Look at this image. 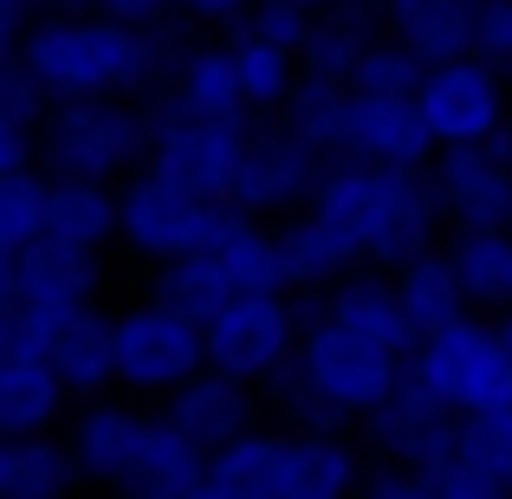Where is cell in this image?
Here are the masks:
<instances>
[{
  "label": "cell",
  "instance_id": "26",
  "mask_svg": "<svg viewBox=\"0 0 512 499\" xmlns=\"http://www.w3.org/2000/svg\"><path fill=\"white\" fill-rule=\"evenodd\" d=\"M72 396L59 389L46 357H13L0 363V441H39L65 422Z\"/></svg>",
  "mask_w": 512,
  "mask_h": 499
},
{
  "label": "cell",
  "instance_id": "29",
  "mask_svg": "<svg viewBox=\"0 0 512 499\" xmlns=\"http://www.w3.org/2000/svg\"><path fill=\"white\" fill-rule=\"evenodd\" d=\"M279 247H286V279L292 292H312V299H325L331 286H344L350 273H363L357 253L344 247L331 227H318L312 214H292V221H279Z\"/></svg>",
  "mask_w": 512,
  "mask_h": 499
},
{
  "label": "cell",
  "instance_id": "41",
  "mask_svg": "<svg viewBox=\"0 0 512 499\" xmlns=\"http://www.w3.org/2000/svg\"><path fill=\"white\" fill-rule=\"evenodd\" d=\"M46 344H52V337L20 312V299H0V363H13V357H46Z\"/></svg>",
  "mask_w": 512,
  "mask_h": 499
},
{
  "label": "cell",
  "instance_id": "14",
  "mask_svg": "<svg viewBox=\"0 0 512 499\" xmlns=\"http://www.w3.org/2000/svg\"><path fill=\"white\" fill-rule=\"evenodd\" d=\"M363 441H370L376 467H402V474H441L461 448V422L428 396L415 376H402V389L383 402V409L363 422Z\"/></svg>",
  "mask_w": 512,
  "mask_h": 499
},
{
  "label": "cell",
  "instance_id": "48",
  "mask_svg": "<svg viewBox=\"0 0 512 499\" xmlns=\"http://www.w3.org/2000/svg\"><path fill=\"white\" fill-rule=\"evenodd\" d=\"M493 331H500V344H506V357H512V312H506V318H493Z\"/></svg>",
  "mask_w": 512,
  "mask_h": 499
},
{
  "label": "cell",
  "instance_id": "19",
  "mask_svg": "<svg viewBox=\"0 0 512 499\" xmlns=\"http://www.w3.org/2000/svg\"><path fill=\"white\" fill-rule=\"evenodd\" d=\"M46 363L59 376V389L85 409V402H104L117 389V318L104 305L91 312H72L46 344Z\"/></svg>",
  "mask_w": 512,
  "mask_h": 499
},
{
  "label": "cell",
  "instance_id": "34",
  "mask_svg": "<svg viewBox=\"0 0 512 499\" xmlns=\"http://www.w3.org/2000/svg\"><path fill=\"white\" fill-rule=\"evenodd\" d=\"M156 305H169V312H182L188 325L208 331L214 318L234 305V286H227V273L208 260V253H195V260H175V266H156Z\"/></svg>",
  "mask_w": 512,
  "mask_h": 499
},
{
  "label": "cell",
  "instance_id": "38",
  "mask_svg": "<svg viewBox=\"0 0 512 499\" xmlns=\"http://www.w3.org/2000/svg\"><path fill=\"white\" fill-rule=\"evenodd\" d=\"M422 78H428V65L415 59L409 46H396V39L383 33L370 52H363L350 91H357V98H415V91H422Z\"/></svg>",
  "mask_w": 512,
  "mask_h": 499
},
{
  "label": "cell",
  "instance_id": "4",
  "mask_svg": "<svg viewBox=\"0 0 512 499\" xmlns=\"http://www.w3.org/2000/svg\"><path fill=\"white\" fill-rule=\"evenodd\" d=\"M156 111L150 104H52L39 124V175L46 182L111 188L117 175L150 169Z\"/></svg>",
  "mask_w": 512,
  "mask_h": 499
},
{
  "label": "cell",
  "instance_id": "46",
  "mask_svg": "<svg viewBox=\"0 0 512 499\" xmlns=\"http://www.w3.org/2000/svg\"><path fill=\"white\" fill-rule=\"evenodd\" d=\"M428 487H435V499H506L500 487H487L480 474H467L461 461H448L441 474H428Z\"/></svg>",
  "mask_w": 512,
  "mask_h": 499
},
{
  "label": "cell",
  "instance_id": "40",
  "mask_svg": "<svg viewBox=\"0 0 512 499\" xmlns=\"http://www.w3.org/2000/svg\"><path fill=\"white\" fill-rule=\"evenodd\" d=\"M474 59L493 65L500 78H512V0H480L474 20Z\"/></svg>",
  "mask_w": 512,
  "mask_h": 499
},
{
  "label": "cell",
  "instance_id": "9",
  "mask_svg": "<svg viewBox=\"0 0 512 499\" xmlns=\"http://www.w3.org/2000/svg\"><path fill=\"white\" fill-rule=\"evenodd\" d=\"M208 370L234 376L247 389H266L305 344V305H292V292L279 299H234L208 331Z\"/></svg>",
  "mask_w": 512,
  "mask_h": 499
},
{
  "label": "cell",
  "instance_id": "33",
  "mask_svg": "<svg viewBox=\"0 0 512 499\" xmlns=\"http://www.w3.org/2000/svg\"><path fill=\"white\" fill-rule=\"evenodd\" d=\"M52 104L39 98V85L13 65L0 72V175H26L39 169V124Z\"/></svg>",
  "mask_w": 512,
  "mask_h": 499
},
{
  "label": "cell",
  "instance_id": "49",
  "mask_svg": "<svg viewBox=\"0 0 512 499\" xmlns=\"http://www.w3.org/2000/svg\"><path fill=\"white\" fill-rule=\"evenodd\" d=\"M0 299H13V260H0Z\"/></svg>",
  "mask_w": 512,
  "mask_h": 499
},
{
  "label": "cell",
  "instance_id": "24",
  "mask_svg": "<svg viewBox=\"0 0 512 499\" xmlns=\"http://www.w3.org/2000/svg\"><path fill=\"white\" fill-rule=\"evenodd\" d=\"M370 467L350 435H286V487L279 499H357Z\"/></svg>",
  "mask_w": 512,
  "mask_h": 499
},
{
  "label": "cell",
  "instance_id": "11",
  "mask_svg": "<svg viewBox=\"0 0 512 499\" xmlns=\"http://www.w3.org/2000/svg\"><path fill=\"white\" fill-rule=\"evenodd\" d=\"M428 188L454 234H512V130L474 150H441L428 163Z\"/></svg>",
  "mask_w": 512,
  "mask_h": 499
},
{
  "label": "cell",
  "instance_id": "30",
  "mask_svg": "<svg viewBox=\"0 0 512 499\" xmlns=\"http://www.w3.org/2000/svg\"><path fill=\"white\" fill-rule=\"evenodd\" d=\"M201 480L221 499H279V487H286V435L260 428V435L234 441V448H221L208 461Z\"/></svg>",
  "mask_w": 512,
  "mask_h": 499
},
{
  "label": "cell",
  "instance_id": "42",
  "mask_svg": "<svg viewBox=\"0 0 512 499\" xmlns=\"http://www.w3.org/2000/svg\"><path fill=\"white\" fill-rule=\"evenodd\" d=\"M33 20H39V0H0V72H13V65H20Z\"/></svg>",
  "mask_w": 512,
  "mask_h": 499
},
{
  "label": "cell",
  "instance_id": "28",
  "mask_svg": "<svg viewBox=\"0 0 512 499\" xmlns=\"http://www.w3.org/2000/svg\"><path fill=\"white\" fill-rule=\"evenodd\" d=\"M78 480L85 474L72 461V441H0V499H72Z\"/></svg>",
  "mask_w": 512,
  "mask_h": 499
},
{
  "label": "cell",
  "instance_id": "6",
  "mask_svg": "<svg viewBox=\"0 0 512 499\" xmlns=\"http://www.w3.org/2000/svg\"><path fill=\"white\" fill-rule=\"evenodd\" d=\"M292 363H299V376L312 383V396L325 402L344 428L370 422V415L402 389V376H409V363H396L389 350H370V344H357L350 331L325 325L312 305H305V344H299Z\"/></svg>",
  "mask_w": 512,
  "mask_h": 499
},
{
  "label": "cell",
  "instance_id": "44",
  "mask_svg": "<svg viewBox=\"0 0 512 499\" xmlns=\"http://www.w3.org/2000/svg\"><path fill=\"white\" fill-rule=\"evenodd\" d=\"M357 499H435V487L422 474H402V467H370Z\"/></svg>",
  "mask_w": 512,
  "mask_h": 499
},
{
  "label": "cell",
  "instance_id": "18",
  "mask_svg": "<svg viewBox=\"0 0 512 499\" xmlns=\"http://www.w3.org/2000/svg\"><path fill=\"white\" fill-rule=\"evenodd\" d=\"M350 156L370 169H402V175H428L435 163V137L415 98H357L350 117Z\"/></svg>",
  "mask_w": 512,
  "mask_h": 499
},
{
  "label": "cell",
  "instance_id": "39",
  "mask_svg": "<svg viewBox=\"0 0 512 499\" xmlns=\"http://www.w3.org/2000/svg\"><path fill=\"white\" fill-rule=\"evenodd\" d=\"M240 33H253V39H266V46H279V52H292V59H299L305 39H312V13L286 7V0H260V7L240 20Z\"/></svg>",
  "mask_w": 512,
  "mask_h": 499
},
{
  "label": "cell",
  "instance_id": "7",
  "mask_svg": "<svg viewBox=\"0 0 512 499\" xmlns=\"http://www.w3.org/2000/svg\"><path fill=\"white\" fill-rule=\"evenodd\" d=\"M221 227H227V208L182 195V188H169L150 169H137L117 188V240L150 266H175V260L208 253L221 240Z\"/></svg>",
  "mask_w": 512,
  "mask_h": 499
},
{
  "label": "cell",
  "instance_id": "37",
  "mask_svg": "<svg viewBox=\"0 0 512 499\" xmlns=\"http://www.w3.org/2000/svg\"><path fill=\"white\" fill-rule=\"evenodd\" d=\"M454 461L512 499V409H493V415L461 422V448H454Z\"/></svg>",
  "mask_w": 512,
  "mask_h": 499
},
{
  "label": "cell",
  "instance_id": "36",
  "mask_svg": "<svg viewBox=\"0 0 512 499\" xmlns=\"http://www.w3.org/2000/svg\"><path fill=\"white\" fill-rule=\"evenodd\" d=\"M46 208H52V182L39 169L0 175V260H20L46 240Z\"/></svg>",
  "mask_w": 512,
  "mask_h": 499
},
{
  "label": "cell",
  "instance_id": "20",
  "mask_svg": "<svg viewBox=\"0 0 512 499\" xmlns=\"http://www.w3.org/2000/svg\"><path fill=\"white\" fill-rule=\"evenodd\" d=\"M169 111L175 117H195V124H227V130H253V111L240 98V78H234V52L227 39H201V46L182 52L169 78Z\"/></svg>",
  "mask_w": 512,
  "mask_h": 499
},
{
  "label": "cell",
  "instance_id": "16",
  "mask_svg": "<svg viewBox=\"0 0 512 499\" xmlns=\"http://www.w3.org/2000/svg\"><path fill=\"white\" fill-rule=\"evenodd\" d=\"M98 286H104V260L98 253H72V247H59V240H39L33 253L13 260V299H20V312L46 337L72 312H91V305H98Z\"/></svg>",
  "mask_w": 512,
  "mask_h": 499
},
{
  "label": "cell",
  "instance_id": "10",
  "mask_svg": "<svg viewBox=\"0 0 512 499\" xmlns=\"http://www.w3.org/2000/svg\"><path fill=\"white\" fill-rule=\"evenodd\" d=\"M415 104L428 117L435 150H474V143H493L512 130V78H500L480 59L435 65L415 91Z\"/></svg>",
  "mask_w": 512,
  "mask_h": 499
},
{
  "label": "cell",
  "instance_id": "2",
  "mask_svg": "<svg viewBox=\"0 0 512 499\" xmlns=\"http://www.w3.org/2000/svg\"><path fill=\"white\" fill-rule=\"evenodd\" d=\"M312 214L318 227L344 240L357 253V266L370 273H402L409 260L448 247V221H441V201L428 188V175H402V169H370L357 156H338L325 163V182L312 195Z\"/></svg>",
  "mask_w": 512,
  "mask_h": 499
},
{
  "label": "cell",
  "instance_id": "47",
  "mask_svg": "<svg viewBox=\"0 0 512 499\" xmlns=\"http://www.w3.org/2000/svg\"><path fill=\"white\" fill-rule=\"evenodd\" d=\"M286 7H299V13H312V20H318V13H331V7H344V0H286Z\"/></svg>",
  "mask_w": 512,
  "mask_h": 499
},
{
  "label": "cell",
  "instance_id": "22",
  "mask_svg": "<svg viewBox=\"0 0 512 499\" xmlns=\"http://www.w3.org/2000/svg\"><path fill=\"white\" fill-rule=\"evenodd\" d=\"M208 260L227 273L234 299H279V292H292L279 227L247 221V214H234V208H227V227H221V240L208 247Z\"/></svg>",
  "mask_w": 512,
  "mask_h": 499
},
{
  "label": "cell",
  "instance_id": "31",
  "mask_svg": "<svg viewBox=\"0 0 512 499\" xmlns=\"http://www.w3.org/2000/svg\"><path fill=\"white\" fill-rule=\"evenodd\" d=\"M46 240L72 253H98L117 240V188H85V182H52V208H46Z\"/></svg>",
  "mask_w": 512,
  "mask_h": 499
},
{
  "label": "cell",
  "instance_id": "21",
  "mask_svg": "<svg viewBox=\"0 0 512 499\" xmlns=\"http://www.w3.org/2000/svg\"><path fill=\"white\" fill-rule=\"evenodd\" d=\"M474 20L480 0H383V33L396 46H409L428 72L474 59Z\"/></svg>",
  "mask_w": 512,
  "mask_h": 499
},
{
  "label": "cell",
  "instance_id": "25",
  "mask_svg": "<svg viewBox=\"0 0 512 499\" xmlns=\"http://www.w3.org/2000/svg\"><path fill=\"white\" fill-rule=\"evenodd\" d=\"M389 286H396V305H402V318H409L415 337H435V331L461 325V318H474L467 286H461V266H454L448 247L409 260L402 273H389Z\"/></svg>",
  "mask_w": 512,
  "mask_h": 499
},
{
  "label": "cell",
  "instance_id": "23",
  "mask_svg": "<svg viewBox=\"0 0 512 499\" xmlns=\"http://www.w3.org/2000/svg\"><path fill=\"white\" fill-rule=\"evenodd\" d=\"M383 39V0H344V7L318 13L312 39L299 52V72L305 78H331V85H350L363 65V52Z\"/></svg>",
  "mask_w": 512,
  "mask_h": 499
},
{
  "label": "cell",
  "instance_id": "32",
  "mask_svg": "<svg viewBox=\"0 0 512 499\" xmlns=\"http://www.w3.org/2000/svg\"><path fill=\"white\" fill-rule=\"evenodd\" d=\"M227 52H234V78H240V98H247V111L253 117H266V111H286L292 104V91H299V59L292 52H279V46H266V39H253V33H227Z\"/></svg>",
  "mask_w": 512,
  "mask_h": 499
},
{
  "label": "cell",
  "instance_id": "8",
  "mask_svg": "<svg viewBox=\"0 0 512 499\" xmlns=\"http://www.w3.org/2000/svg\"><path fill=\"white\" fill-rule=\"evenodd\" d=\"M201 370H208V337H201V325H188L182 312H169L156 299H137L130 312H117V389L169 402Z\"/></svg>",
  "mask_w": 512,
  "mask_h": 499
},
{
  "label": "cell",
  "instance_id": "3",
  "mask_svg": "<svg viewBox=\"0 0 512 499\" xmlns=\"http://www.w3.org/2000/svg\"><path fill=\"white\" fill-rule=\"evenodd\" d=\"M65 441H72L78 474L111 499H182L208 474V461L169 435L163 415L137 409V402H85Z\"/></svg>",
  "mask_w": 512,
  "mask_h": 499
},
{
  "label": "cell",
  "instance_id": "5",
  "mask_svg": "<svg viewBox=\"0 0 512 499\" xmlns=\"http://www.w3.org/2000/svg\"><path fill=\"white\" fill-rule=\"evenodd\" d=\"M409 376L454 415V422L512 409V357H506L500 331H493V318H461V325L422 337Z\"/></svg>",
  "mask_w": 512,
  "mask_h": 499
},
{
  "label": "cell",
  "instance_id": "50",
  "mask_svg": "<svg viewBox=\"0 0 512 499\" xmlns=\"http://www.w3.org/2000/svg\"><path fill=\"white\" fill-rule=\"evenodd\" d=\"M182 499H221V493H214V487H208V480H201V487H188Z\"/></svg>",
  "mask_w": 512,
  "mask_h": 499
},
{
  "label": "cell",
  "instance_id": "13",
  "mask_svg": "<svg viewBox=\"0 0 512 499\" xmlns=\"http://www.w3.org/2000/svg\"><path fill=\"white\" fill-rule=\"evenodd\" d=\"M318 182H325V163L273 124V130H253V137H247V156H240V175H234L227 208L273 227V221H292V214L312 208Z\"/></svg>",
  "mask_w": 512,
  "mask_h": 499
},
{
  "label": "cell",
  "instance_id": "15",
  "mask_svg": "<svg viewBox=\"0 0 512 499\" xmlns=\"http://www.w3.org/2000/svg\"><path fill=\"white\" fill-rule=\"evenodd\" d=\"M156 415L169 422L175 441H188V448L201 454V461H214L221 448H234V441L260 435V389L234 383V376L221 370H201L195 383H182L169 402H156Z\"/></svg>",
  "mask_w": 512,
  "mask_h": 499
},
{
  "label": "cell",
  "instance_id": "35",
  "mask_svg": "<svg viewBox=\"0 0 512 499\" xmlns=\"http://www.w3.org/2000/svg\"><path fill=\"white\" fill-rule=\"evenodd\" d=\"M454 266H461L467 305L480 312H512V234H454L448 240Z\"/></svg>",
  "mask_w": 512,
  "mask_h": 499
},
{
  "label": "cell",
  "instance_id": "1",
  "mask_svg": "<svg viewBox=\"0 0 512 499\" xmlns=\"http://www.w3.org/2000/svg\"><path fill=\"white\" fill-rule=\"evenodd\" d=\"M188 46L163 26H111L98 13H39L26 33L20 72L39 85L46 104H143L150 91L169 98V78Z\"/></svg>",
  "mask_w": 512,
  "mask_h": 499
},
{
  "label": "cell",
  "instance_id": "43",
  "mask_svg": "<svg viewBox=\"0 0 512 499\" xmlns=\"http://www.w3.org/2000/svg\"><path fill=\"white\" fill-rule=\"evenodd\" d=\"M91 13L111 26H137V33H150V26H163V13H175L169 0H91Z\"/></svg>",
  "mask_w": 512,
  "mask_h": 499
},
{
  "label": "cell",
  "instance_id": "45",
  "mask_svg": "<svg viewBox=\"0 0 512 499\" xmlns=\"http://www.w3.org/2000/svg\"><path fill=\"white\" fill-rule=\"evenodd\" d=\"M175 13H182V20H201V26H227V33H234L240 20H247L253 7H260V0H169Z\"/></svg>",
  "mask_w": 512,
  "mask_h": 499
},
{
  "label": "cell",
  "instance_id": "12",
  "mask_svg": "<svg viewBox=\"0 0 512 499\" xmlns=\"http://www.w3.org/2000/svg\"><path fill=\"white\" fill-rule=\"evenodd\" d=\"M247 137L253 130L195 124V117H175L163 104V111H156V143H150V175H163L169 188H182V195H195V201L227 208L240 156H247Z\"/></svg>",
  "mask_w": 512,
  "mask_h": 499
},
{
  "label": "cell",
  "instance_id": "17",
  "mask_svg": "<svg viewBox=\"0 0 512 499\" xmlns=\"http://www.w3.org/2000/svg\"><path fill=\"white\" fill-rule=\"evenodd\" d=\"M312 312L325 318V325H338L350 331L357 344H370V350H389L396 363H415V350H422V337L409 331V318H402V305H396V286H389V273H350L344 286H331L325 299H312Z\"/></svg>",
  "mask_w": 512,
  "mask_h": 499
},
{
  "label": "cell",
  "instance_id": "27",
  "mask_svg": "<svg viewBox=\"0 0 512 499\" xmlns=\"http://www.w3.org/2000/svg\"><path fill=\"white\" fill-rule=\"evenodd\" d=\"M350 117H357V91L350 85L299 78L292 104L279 111V130H286L292 143H305L318 163H338V156H350Z\"/></svg>",
  "mask_w": 512,
  "mask_h": 499
}]
</instances>
